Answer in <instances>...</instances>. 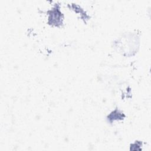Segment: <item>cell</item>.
<instances>
[{
  "label": "cell",
  "instance_id": "cell-2",
  "mask_svg": "<svg viewBox=\"0 0 151 151\" xmlns=\"http://www.w3.org/2000/svg\"><path fill=\"white\" fill-rule=\"evenodd\" d=\"M124 117V114L120 112V111L118 110H115L113 111H112L107 117V119L110 121L113 122L114 120H122Z\"/></svg>",
  "mask_w": 151,
  "mask_h": 151
},
{
  "label": "cell",
  "instance_id": "cell-1",
  "mask_svg": "<svg viewBox=\"0 0 151 151\" xmlns=\"http://www.w3.org/2000/svg\"><path fill=\"white\" fill-rule=\"evenodd\" d=\"M48 12V24L56 27L60 26L63 23V14L58 6H54Z\"/></svg>",
  "mask_w": 151,
  "mask_h": 151
}]
</instances>
